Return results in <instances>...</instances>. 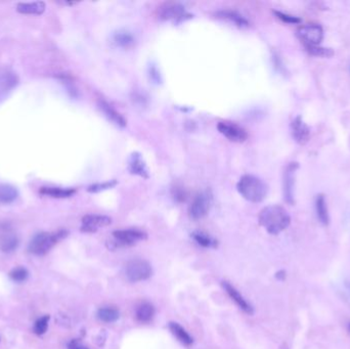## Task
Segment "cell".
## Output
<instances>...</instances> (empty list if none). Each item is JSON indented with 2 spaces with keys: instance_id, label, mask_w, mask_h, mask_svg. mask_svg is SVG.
Returning <instances> with one entry per match:
<instances>
[{
  "instance_id": "cell-4",
  "label": "cell",
  "mask_w": 350,
  "mask_h": 349,
  "mask_svg": "<svg viewBox=\"0 0 350 349\" xmlns=\"http://www.w3.org/2000/svg\"><path fill=\"white\" fill-rule=\"evenodd\" d=\"M148 235L146 233L129 229V230H120L113 233V239L108 242V248L111 250H115L117 248L133 246L139 241L147 240Z\"/></svg>"
},
{
  "instance_id": "cell-15",
  "label": "cell",
  "mask_w": 350,
  "mask_h": 349,
  "mask_svg": "<svg viewBox=\"0 0 350 349\" xmlns=\"http://www.w3.org/2000/svg\"><path fill=\"white\" fill-rule=\"evenodd\" d=\"M99 106H100V110L103 112V114H105L109 118V120H111L113 122V123H115L116 125L121 126V127L126 126V120L123 118V116L120 114V113H118L115 109H113L112 106H110L107 101L100 100Z\"/></svg>"
},
{
  "instance_id": "cell-24",
  "label": "cell",
  "mask_w": 350,
  "mask_h": 349,
  "mask_svg": "<svg viewBox=\"0 0 350 349\" xmlns=\"http://www.w3.org/2000/svg\"><path fill=\"white\" fill-rule=\"evenodd\" d=\"M97 316L99 319L103 323H114L120 317V313L116 308L102 307L98 310Z\"/></svg>"
},
{
  "instance_id": "cell-12",
  "label": "cell",
  "mask_w": 350,
  "mask_h": 349,
  "mask_svg": "<svg viewBox=\"0 0 350 349\" xmlns=\"http://www.w3.org/2000/svg\"><path fill=\"white\" fill-rule=\"evenodd\" d=\"M293 138L299 145H305L310 137V129L301 116L296 117L291 123Z\"/></svg>"
},
{
  "instance_id": "cell-30",
  "label": "cell",
  "mask_w": 350,
  "mask_h": 349,
  "mask_svg": "<svg viewBox=\"0 0 350 349\" xmlns=\"http://www.w3.org/2000/svg\"><path fill=\"white\" fill-rule=\"evenodd\" d=\"M115 42L120 45V46H124V47H127L129 45H131L132 43H133V38H132V36L128 33H118L115 35V38H114Z\"/></svg>"
},
{
  "instance_id": "cell-6",
  "label": "cell",
  "mask_w": 350,
  "mask_h": 349,
  "mask_svg": "<svg viewBox=\"0 0 350 349\" xmlns=\"http://www.w3.org/2000/svg\"><path fill=\"white\" fill-rule=\"evenodd\" d=\"M212 206V195L209 192H203L199 194L192 202L188 214L194 220L201 219L208 214Z\"/></svg>"
},
{
  "instance_id": "cell-2",
  "label": "cell",
  "mask_w": 350,
  "mask_h": 349,
  "mask_svg": "<svg viewBox=\"0 0 350 349\" xmlns=\"http://www.w3.org/2000/svg\"><path fill=\"white\" fill-rule=\"evenodd\" d=\"M236 187L242 197L252 203L262 202L268 193L267 183L254 175L242 176Z\"/></svg>"
},
{
  "instance_id": "cell-21",
  "label": "cell",
  "mask_w": 350,
  "mask_h": 349,
  "mask_svg": "<svg viewBox=\"0 0 350 349\" xmlns=\"http://www.w3.org/2000/svg\"><path fill=\"white\" fill-rule=\"evenodd\" d=\"M75 190L73 188H64L55 186H44L40 188V194L44 196H49L51 198H58V199H64L69 198L74 195Z\"/></svg>"
},
{
  "instance_id": "cell-26",
  "label": "cell",
  "mask_w": 350,
  "mask_h": 349,
  "mask_svg": "<svg viewBox=\"0 0 350 349\" xmlns=\"http://www.w3.org/2000/svg\"><path fill=\"white\" fill-rule=\"evenodd\" d=\"M193 238L199 245H201L202 247H205V248H210V247L214 248L217 245V242L215 240H213L211 237H209V235L204 233H201V232L194 233Z\"/></svg>"
},
{
  "instance_id": "cell-17",
  "label": "cell",
  "mask_w": 350,
  "mask_h": 349,
  "mask_svg": "<svg viewBox=\"0 0 350 349\" xmlns=\"http://www.w3.org/2000/svg\"><path fill=\"white\" fill-rule=\"evenodd\" d=\"M316 211H317V219L319 220V222L324 225H328L330 222V216H329V210H328L326 198L323 194H320L317 197Z\"/></svg>"
},
{
  "instance_id": "cell-32",
  "label": "cell",
  "mask_w": 350,
  "mask_h": 349,
  "mask_svg": "<svg viewBox=\"0 0 350 349\" xmlns=\"http://www.w3.org/2000/svg\"><path fill=\"white\" fill-rule=\"evenodd\" d=\"M116 182H111V183H105L102 184H94V185H91L90 187H88V191L89 192H100V191H102V190H106V188H110L111 186L115 185Z\"/></svg>"
},
{
  "instance_id": "cell-7",
  "label": "cell",
  "mask_w": 350,
  "mask_h": 349,
  "mask_svg": "<svg viewBox=\"0 0 350 349\" xmlns=\"http://www.w3.org/2000/svg\"><path fill=\"white\" fill-rule=\"evenodd\" d=\"M298 36L305 47L319 46L324 39V30L319 25L302 26L298 30Z\"/></svg>"
},
{
  "instance_id": "cell-5",
  "label": "cell",
  "mask_w": 350,
  "mask_h": 349,
  "mask_svg": "<svg viewBox=\"0 0 350 349\" xmlns=\"http://www.w3.org/2000/svg\"><path fill=\"white\" fill-rule=\"evenodd\" d=\"M152 273V266L144 259L130 260L125 266V276L127 280L132 283L146 281L150 278Z\"/></svg>"
},
{
  "instance_id": "cell-34",
  "label": "cell",
  "mask_w": 350,
  "mask_h": 349,
  "mask_svg": "<svg viewBox=\"0 0 350 349\" xmlns=\"http://www.w3.org/2000/svg\"><path fill=\"white\" fill-rule=\"evenodd\" d=\"M276 277H277V279H279V280H283V279H285V277H286V272L283 271V270H281V271L277 272Z\"/></svg>"
},
{
  "instance_id": "cell-1",
  "label": "cell",
  "mask_w": 350,
  "mask_h": 349,
  "mask_svg": "<svg viewBox=\"0 0 350 349\" xmlns=\"http://www.w3.org/2000/svg\"><path fill=\"white\" fill-rule=\"evenodd\" d=\"M259 224L270 234H279L291 223V217L285 208L279 205H270L263 208L258 216Z\"/></svg>"
},
{
  "instance_id": "cell-10",
  "label": "cell",
  "mask_w": 350,
  "mask_h": 349,
  "mask_svg": "<svg viewBox=\"0 0 350 349\" xmlns=\"http://www.w3.org/2000/svg\"><path fill=\"white\" fill-rule=\"evenodd\" d=\"M299 165L296 162L290 163L283 174V196L285 200L290 205L294 204V187H295V177L296 171Z\"/></svg>"
},
{
  "instance_id": "cell-8",
  "label": "cell",
  "mask_w": 350,
  "mask_h": 349,
  "mask_svg": "<svg viewBox=\"0 0 350 349\" xmlns=\"http://www.w3.org/2000/svg\"><path fill=\"white\" fill-rule=\"evenodd\" d=\"M18 82L20 80L16 72L8 68H0V103L9 97Z\"/></svg>"
},
{
  "instance_id": "cell-19",
  "label": "cell",
  "mask_w": 350,
  "mask_h": 349,
  "mask_svg": "<svg viewBox=\"0 0 350 349\" xmlns=\"http://www.w3.org/2000/svg\"><path fill=\"white\" fill-rule=\"evenodd\" d=\"M155 307L149 302H144L136 308L135 316L136 319L141 324H148L154 318Z\"/></svg>"
},
{
  "instance_id": "cell-9",
  "label": "cell",
  "mask_w": 350,
  "mask_h": 349,
  "mask_svg": "<svg viewBox=\"0 0 350 349\" xmlns=\"http://www.w3.org/2000/svg\"><path fill=\"white\" fill-rule=\"evenodd\" d=\"M217 129L222 135L233 143H244L248 138V133L243 127L229 121H222L217 124Z\"/></svg>"
},
{
  "instance_id": "cell-25",
  "label": "cell",
  "mask_w": 350,
  "mask_h": 349,
  "mask_svg": "<svg viewBox=\"0 0 350 349\" xmlns=\"http://www.w3.org/2000/svg\"><path fill=\"white\" fill-rule=\"evenodd\" d=\"M217 15H218L219 17H221V18H225V20H229L230 22H233L236 26L247 27L249 25L248 21L246 20L243 16H241L240 14L235 13V12L222 11V12H219Z\"/></svg>"
},
{
  "instance_id": "cell-3",
  "label": "cell",
  "mask_w": 350,
  "mask_h": 349,
  "mask_svg": "<svg viewBox=\"0 0 350 349\" xmlns=\"http://www.w3.org/2000/svg\"><path fill=\"white\" fill-rule=\"evenodd\" d=\"M68 235V232L61 230L55 233H37L29 244V252L34 255L42 256L49 253L56 244Z\"/></svg>"
},
{
  "instance_id": "cell-29",
  "label": "cell",
  "mask_w": 350,
  "mask_h": 349,
  "mask_svg": "<svg viewBox=\"0 0 350 349\" xmlns=\"http://www.w3.org/2000/svg\"><path fill=\"white\" fill-rule=\"evenodd\" d=\"M28 276H29V272L25 267H17L9 272V277L15 282H24L27 280Z\"/></svg>"
},
{
  "instance_id": "cell-16",
  "label": "cell",
  "mask_w": 350,
  "mask_h": 349,
  "mask_svg": "<svg viewBox=\"0 0 350 349\" xmlns=\"http://www.w3.org/2000/svg\"><path fill=\"white\" fill-rule=\"evenodd\" d=\"M129 170L132 174H136L141 177H148V169L143 158L137 153H134L129 160Z\"/></svg>"
},
{
  "instance_id": "cell-27",
  "label": "cell",
  "mask_w": 350,
  "mask_h": 349,
  "mask_svg": "<svg viewBox=\"0 0 350 349\" xmlns=\"http://www.w3.org/2000/svg\"><path fill=\"white\" fill-rule=\"evenodd\" d=\"M307 51L316 56H323V58H331L333 56L334 51L331 49H326V47H320V46H311V47H305Z\"/></svg>"
},
{
  "instance_id": "cell-18",
  "label": "cell",
  "mask_w": 350,
  "mask_h": 349,
  "mask_svg": "<svg viewBox=\"0 0 350 349\" xmlns=\"http://www.w3.org/2000/svg\"><path fill=\"white\" fill-rule=\"evenodd\" d=\"M169 329L171 333L177 338V340L183 343L185 346H191L194 342L193 337L188 334L185 329L183 328L178 323L175 322H170L169 323Z\"/></svg>"
},
{
  "instance_id": "cell-33",
  "label": "cell",
  "mask_w": 350,
  "mask_h": 349,
  "mask_svg": "<svg viewBox=\"0 0 350 349\" xmlns=\"http://www.w3.org/2000/svg\"><path fill=\"white\" fill-rule=\"evenodd\" d=\"M68 349H89L87 346H85L78 339H73L68 344Z\"/></svg>"
},
{
  "instance_id": "cell-31",
  "label": "cell",
  "mask_w": 350,
  "mask_h": 349,
  "mask_svg": "<svg viewBox=\"0 0 350 349\" xmlns=\"http://www.w3.org/2000/svg\"><path fill=\"white\" fill-rule=\"evenodd\" d=\"M274 14H276V16L283 23H287V24H299V23H301V18H299L298 17L291 16V15L282 13V12H277V11L274 12Z\"/></svg>"
},
{
  "instance_id": "cell-14",
  "label": "cell",
  "mask_w": 350,
  "mask_h": 349,
  "mask_svg": "<svg viewBox=\"0 0 350 349\" xmlns=\"http://www.w3.org/2000/svg\"><path fill=\"white\" fill-rule=\"evenodd\" d=\"M222 287L226 293H228V295L231 297V299L244 311V313L248 315H253L254 313L253 307L247 302V301H246V299L241 295L238 290H236L233 286H232L229 282H222Z\"/></svg>"
},
{
  "instance_id": "cell-20",
  "label": "cell",
  "mask_w": 350,
  "mask_h": 349,
  "mask_svg": "<svg viewBox=\"0 0 350 349\" xmlns=\"http://www.w3.org/2000/svg\"><path fill=\"white\" fill-rule=\"evenodd\" d=\"M17 11L24 15H41L45 11V3L42 1L21 2L17 5Z\"/></svg>"
},
{
  "instance_id": "cell-28",
  "label": "cell",
  "mask_w": 350,
  "mask_h": 349,
  "mask_svg": "<svg viewBox=\"0 0 350 349\" xmlns=\"http://www.w3.org/2000/svg\"><path fill=\"white\" fill-rule=\"evenodd\" d=\"M49 322H50V316H44L37 320L34 326L35 334L43 335L47 331V328H49Z\"/></svg>"
},
{
  "instance_id": "cell-35",
  "label": "cell",
  "mask_w": 350,
  "mask_h": 349,
  "mask_svg": "<svg viewBox=\"0 0 350 349\" xmlns=\"http://www.w3.org/2000/svg\"><path fill=\"white\" fill-rule=\"evenodd\" d=\"M344 285H345V288L347 289V291L349 292V294H350V280H346L345 283H344Z\"/></svg>"
},
{
  "instance_id": "cell-22",
  "label": "cell",
  "mask_w": 350,
  "mask_h": 349,
  "mask_svg": "<svg viewBox=\"0 0 350 349\" xmlns=\"http://www.w3.org/2000/svg\"><path fill=\"white\" fill-rule=\"evenodd\" d=\"M184 16V7L181 4H170L161 11V17L164 20H177V18H183Z\"/></svg>"
},
{
  "instance_id": "cell-23",
  "label": "cell",
  "mask_w": 350,
  "mask_h": 349,
  "mask_svg": "<svg viewBox=\"0 0 350 349\" xmlns=\"http://www.w3.org/2000/svg\"><path fill=\"white\" fill-rule=\"evenodd\" d=\"M18 192L11 184H0V204H11L17 200Z\"/></svg>"
},
{
  "instance_id": "cell-13",
  "label": "cell",
  "mask_w": 350,
  "mask_h": 349,
  "mask_svg": "<svg viewBox=\"0 0 350 349\" xmlns=\"http://www.w3.org/2000/svg\"><path fill=\"white\" fill-rule=\"evenodd\" d=\"M18 246V239L13 232L11 226L4 224L1 226V234H0V249L5 253L15 251Z\"/></svg>"
},
{
  "instance_id": "cell-11",
  "label": "cell",
  "mask_w": 350,
  "mask_h": 349,
  "mask_svg": "<svg viewBox=\"0 0 350 349\" xmlns=\"http://www.w3.org/2000/svg\"><path fill=\"white\" fill-rule=\"evenodd\" d=\"M112 219L109 216L106 215H99V214H88L85 215L82 218L81 224V231L83 233H96L100 229L106 228L110 225Z\"/></svg>"
}]
</instances>
